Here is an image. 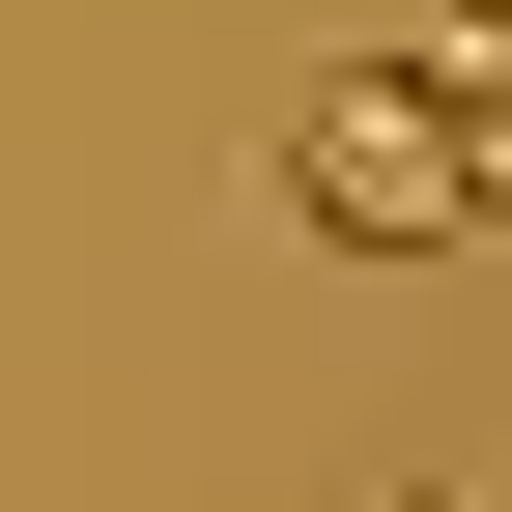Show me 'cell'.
I'll use <instances>...</instances> for the list:
<instances>
[{
  "label": "cell",
  "mask_w": 512,
  "mask_h": 512,
  "mask_svg": "<svg viewBox=\"0 0 512 512\" xmlns=\"http://www.w3.org/2000/svg\"><path fill=\"white\" fill-rule=\"evenodd\" d=\"M256 200H285L313 256H456V228H512V171H484L456 57H342V86H285V143H256Z\"/></svg>",
  "instance_id": "6da1fadb"
}]
</instances>
